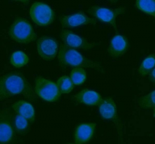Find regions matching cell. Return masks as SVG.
I'll list each match as a JSON object with an SVG mask.
<instances>
[{
    "label": "cell",
    "instance_id": "cell-3",
    "mask_svg": "<svg viewBox=\"0 0 155 144\" xmlns=\"http://www.w3.org/2000/svg\"><path fill=\"white\" fill-rule=\"evenodd\" d=\"M8 34L12 40L20 43H29L37 39V35L30 23L23 18L15 19L9 28Z\"/></svg>",
    "mask_w": 155,
    "mask_h": 144
},
{
    "label": "cell",
    "instance_id": "cell-12",
    "mask_svg": "<svg viewBox=\"0 0 155 144\" xmlns=\"http://www.w3.org/2000/svg\"><path fill=\"white\" fill-rule=\"evenodd\" d=\"M129 47L128 39L117 33L112 39L108 51L111 57L116 59L125 54Z\"/></svg>",
    "mask_w": 155,
    "mask_h": 144
},
{
    "label": "cell",
    "instance_id": "cell-2",
    "mask_svg": "<svg viewBox=\"0 0 155 144\" xmlns=\"http://www.w3.org/2000/svg\"><path fill=\"white\" fill-rule=\"evenodd\" d=\"M58 59L59 64L62 68L68 66L91 68L95 69L99 72H104L98 63L88 59L74 49L71 48L64 43L60 44Z\"/></svg>",
    "mask_w": 155,
    "mask_h": 144
},
{
    "label": "cell",
    "instance_id": "cell-14",
    "mask_svg": "<svg viewBox=\"0 0 155 144\" xmlns=\"http://www.w3.org/2000/svg\"><path fill=\"white\" fill-rule=\"evenodd\" d=\"M74 99L78 104L89 106L99 105L102 100L99 93L88 89H83L74 96Z\"/></svg>",
    "mask_w": 155,
    "mask_h": 144
},
{
    "label": "cell",
    "instance_id": "cell-11",
    "mask_svg": "<svg viewBox=\"0 0 155 144\" xmlns=\"http://www.w3.org/2000/svg\"><path fill=\"white\" fill-rule=\"evenodd\" d=\"M60 21L63 28H71L88 24L95 25L97 23L95 18H90L83 11L71 15L61 16Z\"/></svg>",
    "mask_w": 155,
    "mask_h": 144
},
{
    "label": "cell",
    "instance_id": "cell-7",
    "mask_svg": "<svg viewBox=\"0 0 155 144\" xmlns=\"http://www.w3.org/2000/svg\"><path fill=\"white\" fill-rule=\"evenodd\" d=\"M15 129L12 123V114L8 109L0 112V142L12 144L15 137Z\"/></svg>",
    "mask_w": 155,
    "mask_h": 144
},
{
    "label": "cell",
    "instance_id": "cell-13",
    "mask_svg": "<svg viewBox=\"0 0 155 144\" xmlns=\"http://www.w3.org/2000/svg\"><path fill=\"white\" fill-rule=\"evenodd\" d=\"M96 127L95 123H85L79 125L74 131V143L85 144L89 142L94 134Z\"/></svg>",
    "mask_w": 155,
    "mask_h": 144
},
{
    "label": "cell",
    "instance_id": "cell-8",
    "mask_svg": "<svg viewBox=\"0 0 155 144\" xmlns=\"http://www.w3.org/2000/svg\"><path fill=\"white\" fill-rule=\"evenodd\" d=\"M38 54L46 61H51L56 57L58 51V42L52 37L42 36L37 41Z\"/></svg>",
    "mask_w": 155,
    "mask_h": 144
},
{
    "label": "cell",
    "instance_id": "cell-21",
    "mask_svg": "<svg viewBox=\"0 0 155 144\" xmlns=\"http://www.w3.org/2000/svg\"><path fill=\"white\" fill-rule=\"evenodd\" d=\"M70 78L74 85H79L85 82L87 79V73L82 67H76L72 70Z\"/></svg>",
    "mask_w": 155,
    "mask_h": 144
},
{
    "label": "cell",
    "instance_id": "cell-18",
    "mask_svg": "<svg viewBox=\"0 0 155 144\" xmlns=\"http://www.w3.org/2000/svg\"><path fill=\"white\" fill-rule=\"evenodd\" d=\"M155 56L151 54L145 58L140 67L138 72L141 76L144 77L149 74L155 68Z\"/></svg>",
    "mask_w": 155,
    "mask_h": 144
},
{
    "label": "cell",
    "instance_id": "cell-4",
    "mask_svg": "<svg viewBox=\"0 0 155 144\" xmlns=\"http://www.w3.org/2000/svg\"><path fill=\"white\" fill-rule=\"evenodd\" d=\"M34 91L36 95L48 102L56 101L62 94L56 83L41 77L35 79Z\"/></svg>",
    "mask_w": 155,
    "mask_h": 144
},
{
    "label": "cell",
    "instance_id": "cell-22",
    "mask_svg": "<svg viewBox=\"0 0 155 144\" xmlns=\"http://www.w3.org/2000/svg\"><path fill=\"white\" fill-rule=\"evenodd\" d=\"M155 91L154 90L148 95L140 97L138 101L139 104L141 108L153 109L154 117H155Z\"/></svg>",
    "mask_w": 155,
    "mask_h": 144
},
{
    "label": "cell",
    "instance_id": "cell-15",
    "mask_svg": "<svg viewBox=\"0 0 155 144\" xmlns=\"http://www.w3.org/2000/svg\"><path fill=\"white\" fill-rule=\"evenodd\" d=\"M12 109L15 113L25 117L30 123H34L36 114L33 106L28 102L21 100L12 104Z\"/></svg>",
    "mask_w": 155,
    "mask_h": 144
},
{
    "label": "cell",
    "instance_id": "cell-1",
    "mask_svg": "<svg viewBox=\"0 0 155 144\" xmlns=\"http://www.w3.org/2000/svg\"><path fill=\"white\" fill-rule=\"evenodd\" d=\"M21 95L29 101L36 99V93L25 76L18 71L8 72L0 79V100Z\"/></svg>",
    "mask_w": 155,
    "mask_h": 144
},
{
    "label": "cell",
    "instance_id": "cell-16",
    "mask_svg": "<svg viewBox=\"0 0 155 144\" xmlns=\"http://www.w3.org/2000/svg\"><path fill=\"white\" fill-rule=\"evenodd\" d=\"M12 123L15 131L19 134L25 135L30 130L29 121L20 114H12Z\"/></svg>",
    "mask_w": 155,
    "mask_h": 144
},
{
    "label": "cell",
    "instance_id": "cell-19",
    "mask_svg": "<svg viewBox=\"0 0 155 144\" xmlns=\"http://www.w3.org/2000/svg\"><path fill=\"white\" fill-rule=\"evenodd\" d=\"M10 63L16 68H20L26 65L29 62L28 56L22 51H17L11 55Z\"/></svg>",
    "mask_w": 155,
    "mask_h": 144
},
{
    "label": "cell",
    "instance_id": "cell-6",
    "mask_svg": "<svg viewBox=\"0 0 155 144\" xmlns=\"http://www.w3.org/2000/svg\"><path fill=\"white\" fill-rule=\"evenodd\" d=\"M30 15L35 24L42 27L52 24L55 18V13L51 8L41 2H35L31 5Z\"/></svg>",
    "mask_w": 155,
    "mask_h": 144
},
{
    "label": "cell",
    "instance_id": "cell-9",
    "mask_svg": "<svg viewBox=\"0 0 155 144\" xmlns=\"http://www.w3.org/2000/svg\"><path fill=\"white\" fill-rule=\"evenodd\" d=\"M99 112L101 117L105 119L111 120L117 127L118 133L122 136V126L118 119L115 103L112 98L102 99L99 105Z\"/></svg>",
    "mask_w": 155,
    "mask_h": 144
},
{
    "label": "cell",
    "instance_id": "cell-5",
    "mask_svg": "<svg viewBox=\"0 0 155 144\" xmlns=\"http://www.w3.org/2000/svg\"><path fill=\"white\" fill-rule=\"evenodd\" d=\"M126 8L119 7L116 8H108L98 6L91 7L87 12L102 22L108 24L114 27L116 32H118L116 24V18L119 15L124 14Z\"/></svg>",
    "mask_w": 155,
    "mask_h": 144
},
{
    "label": "cell",
    "instance_id": "cell-10",
    "mask_svg": "<svg viewBox=\"0 0 155 144\" xmlns=\"http://www.w3.org/2000/svg\"><path fill=\"white\" fill-rule=\"evenodd\" d=\"M60 37L64 44L73 49L87 50L95 46V43L89 42L71 30L63 29L60 32Z\"/></svg>",
    "mask_w": 155,
    "mask_h": 144
},
{
    "label": "cell",
    "instance_id": "cell-23",
    "mask_svg": "<svg viewBox=\"0 0 155 144\" xmlns=\"http://www.w3.org/2000/svg\"><path fill=\"white\" fill-rule=\"evenodd\" d=\"M149 79L152 83L155 84V68H154L150 73H149Z\"/></svg>",
    "mask_w": 155,
    "mask_h": 144
},
{
    "label": "cell",
    "instance_id": "cell-17",
    "mask_svg": "<svg viewBox=\"0 0 155 144\" xmlns=\"http://www.w3.org/2000/svg\"><path fill=\"white\" fill-rule=\"evenodd\" d=\"M136 6L141 11L154 17L155 1L154 0H137Z\"/></svg>",
    "mask_w": 155,
    "mask_h": 144
},
{
    "label": "cell",
    "instance_id": "cell-20",
    "mask_svg": "<svg viewBox=\"0 0 155 144\" xmlns=\"http://www.w3.org/2000/svg\"><path fill=\"white\" fill-rule=\"evenodd\" d=\"M56 85L62 94L70 93L74 87L71 78L66 75L59 78L56 82Z\"/></svg>",
    "mask_w": 155,
    "mask_h": 144
}]
</instances>
